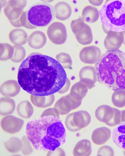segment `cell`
<instances>
[{
	"mask_svg": "<svg viewBox=\"0 0 125 156\" xmlns=\"http://www.w3.org/2000/svg\"><path fill=\"white\" fill-rule=\"evenodd\" d=\"M15 51L11 60L15 62L19 63L22 61L26 57V52L24 48L22 46L15 45Z\"/></svg>",
	"mask_w": 125,
	"mask_h": 156,
	"instance_id": "30",
	"label": "cell"
},
{
	"mask_svg": "<svg viewBox=\"0 0 125 156\" xmlns=\"http://www.w3.org/2000/svg\"><path fill=\"white\" fill-rule=\"evenodd\" d=\"M32 102L36 106L41 108H45L51 106L53 103L55 97L53 94L44 97L31 96Z\"/></svg>",
	"mask_w": 125,
	"mask_h": 156,
	"instance_id": "24",
	"label": "cell"
},
{
	"mask_svg": "<svg viewBox=\"0 0 125 156\" xmlns=\"http://www.w3.org/2000/svg\"><path fill=\"white\" fill-rule=\"evenodd\" d=\"M123 153H124V154L125 155V151H124Z\"/></svg>",
	"mask_w": 125,
	"mask_h": 156,
	"instance_id": "39",
	"label": "cell"
},
{
	"mask_svg": "<svg viewBox=\"0 0 125 156\" xmlns=\"http://www.w3.org/2000/svg\"><path fill=\"white\" fill-rule=\"evenodd\" d=\"M88 89L87 86L80 80L72 86L70 94L75 99L82 100L86 96Z\"/></svg>",
	"mask_w": 125,
	"mask_h": 156,
	"instance_id": "22",
	"label": "cell"
},
{
	"mask_svg": "<svg viewBox=\"0 0 125 156\" xmlns=\"http://www.w3.org/2000/svg\"><path fill=\"white\" fill-rule=\"evenodd\" d=\"M82 16L84 21L88 23H93L98 19L99 12L97 8L94 6H87L83 9Z\"/></svg>",
	"mask_w": 125,
	"mask_h": 156,
	"instance_id": "23",
	"label": "cell"
},
{
	"mask_svg": "<svg viewBox=\"0 0 125 156\" xmlns=\"http://www.w3.org/2000/svg\"><path fill=\"white\" fill-rule=\"evenodd\" d=\"M98 81L111 90H125V53L108 51L95 64Z\"/></svg>",
	"mask_w": 125,
	"mask_h": 156,
	"instance_id": "3",
	"label": "cell"
},
{
	"mask_svg": "<svg viewBox=\"0 0 125 156\" xmlns=\"http://www.w3.org/2000/svg\"><path fill=\"white\" fill-rule=\"evenodd\" d=\"M2 126L5 131L9 133L10 128H11L10 133H13L18 132L22 126L18 125H22L23 120L16 118L14 116H9L5 117L2 121Z\"/></svg>",
	"mask_w": 125,
	"mask_h": 156,
	"instance_id": "14",
	"label": "cell"
},
{
	"mask_svg": "<svg viewBox=\"0 0 125 156\" xmlns=\"http://www.w3.org/2000/svg\"><path fill=\"white\" fill-rule=\"evenodd\" d=\"M112 101L116 107L122 108L125 106V90L119 89L115 91L112 96Z\"/></svg>",
	"mask_w": 125,
	"mask_h": 156,
	"instance_id": "27",
	"label": "cell"
},
{
	"mask_svg": "<svg viewBox=\"0 0 125 156\" xmlns=\"http://www.w3.org/2000/svg\"><path fill=\"white\" fill-rule=\"evenodd\" d=\"M71 27L79 43L87 45L92 43L93 37L91 29L82 18L73 20L71 23Z\"/></svg>",
	"mask_w": 125,
	"mask_h": 156,
	"instance_id": "6",
	"label": "cell"
},
{
	"mask_svg": "<svg viewBox=\"0 0 125 156\" xmlns=\"http://www.w3.org/2000/svg\"><path fill=\"white\" fill-rule=\"evenodd\" d=\"M18 82L32 95L44 97L58 92L67 77L62 65L56 60L39 53H33L22 62L18 73Z\"/></svg>",
	"mask_w": 125,
	"mask_h": 156,
	"instance_id": "1",
	"label": "cell"
},
{
	"mask_svg": "<svg viewBox=\"0 0 125 156\" xmlns=\"http://www.w3.org/2000/svg\"><path fill=\"white\" fill-rule=\"evenodd\" d=\"M56 59L64 69L70 68L72 66V58L68 54L64 53H59L56 55Z\"/></svg>",
	"mask_w": 125,
	"mask_h": 156,
	"instance_id": "29",
	"label": "cell"
},
{
	"mask_svg": "<svg viewBox=\"0 0 125 156\" xmlns=\"http://www.w3.org/2000/svg\"><path fill=\"white\" fill-rule=\"evenodd\" d=\"M0 112L3 115H6L13 112L16 108L15 101L9 98H3L1 99Z\"/></svg>",
	"mask_w": 125,
	"mask_h": 156,
	"instance_id": "25",
	"label": "cell"
},
{
	"mask_svg": "<svg viewBox=\"0 0 125 156\" xmlns=\"http://www.w3.org/2000/svg\"><path fill=\"white\" fill-rule=\"evenodd\" d=\"M123 36V44L125 45V30L122 32Z\"/></svg>",
	"mask_w": 125,
	"mask_h": 156,
	"instance_id": "38",
	"label": "cell"
},
{
	"mask_svg": "<svg viewBox=\"0 0 125 156\" xmlns=\"http://www.w3.org/2000/svg\"><path fill=\"white\" fill-rule=\"evenodd\" d=\"M56 18L59 20L65 21L71 16L72 10L70 5L64 2L57 3L54 8Z\"/></svg>",
	"mask_w": 125,
	"mask_h": 156,
	"instance_id": "18",
	"label": "cell"
},
{
	"mask_svg": "<svg viewBox=\"0 0 125 156\" xmlns=\"http://www.w3.org/2000/svg\"><path fill=\"white\" fill-rule=\"evenodd\" d=\"M66 125L70 131L75 132L79 131V129L74 124L73 121L72 113L68 115L66 121Z\"/></svg>",
	"mask_w": 125,
	"mask_h": 156,
	"instance_id": "33",
	"label": "cell"
},
{
	"mask_svg": "<svg viewBox=\"0 0 125 156\" xmlns=\"http://www.w3.org/2000/svg\"><path fill=\"white\" fill-rule=\"evenodd\" d=\"M102 23L109 30L116 32L125 30V2L107 1L99 11Z\"/></svg>",
	"mask_w": 125,
	"mask_h": 156,
	"instance_id": "4",
	"label": "cell"
},
{
	"mask_svg": "<svg viewBox=\"0 0 125 156\" xmlns=\"http://www.w3.org/2000/svg\"><path fill=\"white\" fill-rule=\"evenodd\" d=\"M59 113L58 110L55 108H51L47 109L43 112L41 116H45L53 115L58 116Z\"/></svg>",
	"mask_w": 125,
	"mask_h": 156,
	"instance_id": "34",
	"label": "cell"
},
{
	"mask_svg": "<svg viewBox=\"0 0 125 156\" xmlns=\"http://www.w3.org/2000/svg\"><path fill=\"white\" fill-rule=\"evenodd\" d=\"M111 136L110 129L106 127H102L95 130L92 134V139L95 144L102 145L109 139Z\"/></svg>",
	"mask_w": 125,
	"mask_h": 156,
	"instance_id": "15",
	"label": "cell"
},
{
	"mask_svg": "<svg viewBox=\"0 0 125 156\" xmlns=\"http://www.w3.org/2000/svg\"><path fill=\"white\" fill-rule=\"evenodd\" d=\"M14 51L13 47L7 44H1V60L4 61L11 59Z\"/></svg>",
	"mask_w": 125,
	"mask_h": 156,
	"instance_id": "28",
	"label": "cell"
},
{
	"mask_svg": "<svg viewBox=\"0 0 125 156\" xmlns=\"http://www.w3.org/2000/svg\"><path fill=\"white\" fill-rule=\"evenodd\" d=\"M102 56L101 50L95 46L84 48L80 51L79 57L81 61L85 64H96Z\"/></svg>",
	"mask_w": 125,
	"mask_h": 156,
	"instance_id": "9",
	"label": "cell"
},
{
	"mask_svg": "<svg viewBox=\"0 0 125 156\" xmlns=\"http://www.w3.org/2000/svg\"><path fill=\"white\" fill-rule=\"evenodd\" d=\"M98 155V156H114V150L110 147L105 146L100 148L99 149Z\"/></svg>",
	"mask_w": 125,
	"mask_h": 156,
	"instance_id": "32",
	"label": "cell"
},
{
	"mask_svg": "<svg viewBox=\"0 0 125 156\" xmlns=\"http://www.w3.org/2000/svg\"><path fill=\"white\" fill-rule=\"evenodd\" d=\"M47 42L45 34L39 31H35L30 36L28 40V44L31 48L36 49L43 47Z\"/></svg>",
	"mask_w": 125,
	"mask_h": 156,
	"instance_id": "16",
	"label": "cell"
},
{
	"mask_svg": "<svg viewBox=\"0 0 125 156\" xmlns=\"http://www.w3.org/2000/svg\"><path fill=\"white\" fill-rule=\"evenodd\" d=\"M112 138L116 146L125 151V122H121L114 129Z\"/></svg>",
	"mask_w": 125,
	"mask_h": 156,
	"instance_id": "12",
	"label": "cell"
},
{
	"mask_svg": "<svg viewBox=\"0 0 125 156\" xmlns=\"http://www.w3.org/2000/svg\"><path fill=\"white\" fill-rule=\"evenodd\" d=\"M92 151L90 141L87 139H83L78 142L75 146L73 154L74 156H89Z\"/></svg>",
	"mask_w": 125,
	"mask_h": 156,
	"instance_id": "21",
	"label": "cell"
},
{
	"mask_svg": "<svg viewBox=\"0 0 125 156\" xmlns=\"http://www.w3.org/2000/svg\"><path fill=\"white\" fill-rule=\"evenodd\" d=\"M20 87L16 80H8L2 85L1 93L2 95L6 97H14L19 93Z\"/></svg>",
	"mask_w": 125,
	"mask_h": 156,
	"instance_id": "13",
	"label": "cell"
},
{
	"mask_svg": "<svg viewBox=\"0 0 125 156\" xmlns=\"http://www.w3.org/2000/svg\"><path fill=\"white\" fill-rule=\"evenodd\" d=\"M70 82L67 78L66 82L64 86L58 92L60 94H64L66 92L69 90L70 86Z\"/></svg>",
	"mask_w": 125,
	"mask_h": 156,
	"instance_id": "35",
	"label": "cell"
},
{
	"mask_svg": "<svg viewBox=\"0 0 125 156\" xmlns=\"http://www.w3.org/2000/svg\"><path fill=\"white\" fill-rule=\"evenodd\" d=\"M9 37L11 42L16 46H21L28 41V35L23 30L16 29L12 30Z\"/></svg>",
	"mask_w": 125,
	"mask_h": 156,
	"instance_id": "20",
	"label": "cell"
},
{
	"mask_svg": "<svg viewBox=\"0 0 125 156\" xmlns=\"http://www.w3.org/2000/svg\"><path fill=\"white\" fill-rule=\"evenodd\" d=\"M114 114L113 118L106 124L109 126H114L118 125L121 122V112L119 109L114 108Z\"/></svg>",
	"mask_w": 125,
	"mask_h": 156,
	"instance_id": "31",
	"label": "cell"
},
{
	"mask_svg": "<svg viewBox=\"0 0 125 156\" xmlns=\"http://www.w3.org/2000/svg\"><path fill=\"white\" fill-rule=\"evenodd\" d=\"M80 81L91 89L94 87L98 81L96 69L92 66H86L82 68L79 73Z\"/></svg>",
	"mask_w": 125,
	"mask_h": 156,
	"instance_id": "11",
	"label": "cell"
},
{
	"mask_svg": "<svg viewBox=\"0 0 125 156\" xmlns=\"http://www.w3.org/2000/svg\"><path fill=\"white\" fill-rule=\"evenodd\" d=\"M103 1H89V2L95 6H99L103 2Z\"/></svg>",
	"mask_w": 125,
	"mask_h": 156,
	"instance_id": "36",
	"label": "cell"
},
{
	"mask_svg": "<svg viewBox=\"0 0 125 156\" xmlns=\"http://www.w3.org/2000/svg\"><path fill=\"white\" fill-rule=\"evenodd\" d=\"M72 114L74 124L79 130L88 126L91 122V116L89 113L85 111H80Z\"/></svg>",
	"mask_w": 125,
	"mask_h": 156,
	"instance_id": "19",
	"label": "cell"
},
{
	"mask_svg": "<svg viewBox=\"0 0 125 156\" xmlns=\"http://www.w3.org/2000/svg\"><path fill=\"white\" fill-rule=\"evenodd\" d=\"M107 35L104 41V46L108 51L118 50L123 44V36L122 32H116L106 30Z\"/></svg>",
	"mask_w": 125,
	"mask_h": 156,
	"instance_id": "10",
	"label": "cell"
},
{
	"mask_svg": "<svg viewBox=\"0 0 125 156\" xmlns=\"http://www.w3.org/2000/svg\"><path fill=\"white\" fill-rule=\"evenodd\" d=\"M82 102V100L75 99L69 94L58 100L55 107L58 110L60 115L66 114L72 110L79 107Z\"/></svg>",
	"mask_w": 125,
	"mask_h": 156,
	"instance_id": "8",
	"label": "cell"
},
{
	"mask_svg": "<svg viewBox=\"0 0 125 156\" xmlns=\"http://www.w3.org/2000/svg\"><path fill=\"white\" fill-rule=\"evenodd\" d=\"M55 15L54 9L52 5L38 3L23 13L20 18V23L22 27L29 29L44 27L53 21Z\"/></svg>",
	"mask_w": 125,
	"mask_h": 156,
	"instance_id": "5",
	"label": "cell"
},
{
	"mask_svg": "<svg viewBox=\"0 0 125 156\" xmlns=\"http://www.w3.org/2000/svg\"><path fill=\"white\" fill-rule=\"evenodd\" d=\"M26 134L34 148L39 151L53 152L66 142V129L57 116H41L29 122Z\"/></svg>",
	"mask_w": 125,
	"mask_h": 156,
	"instance_id": "2",
	"label": "cell"
},
{
	"mask_svg": "<svg viewBox=\"0 0 125 156\" xmlns=\"http://www.w3.org/2000/svg\"><path fill=\"white\" fill-rule=\"evenodd\" d=\"M114 114V108L106 105H102L98 107L95 112V116L97 119L105 124L112 119Z\"/></svg>",
	"mask_w": 125,
	"mask_h": 156,
	"instance_id": "17",
	"label": "cell"
},
{
	"mask_svg": "<svg viewBox=\"0 0 125 156\" xmlns=\"http://www.w3.org/2000/svg\"><path fill=\"white\" fill-rule=\"evenodd\" d=\"M17 112L22 118L27 119L32 115L34 112V108L29 101H24L18 105Z\"/></svg>",
	"mask_w": 125,
	"mask_h": 156,
	"instance_id": "26",
	"label": "cell"
},
{
	"mask_svg": "<svg viewBox=\"0 0 125 156\" xmlns=\"http://www.w3.org/2000/svg\"><path fill=\"white\" fill-rule=\"evenodd\" d=\"M121 122H125V110L121 111Z\"/></svg>",
	"mask_w": 125,
	"mask_h": 156,
	"instance_id": "37",
	"label": "cell"
},
{
	"mask_svg": "<svg viewBox=\"0 0 125 156\" xmlns=\"http://www.w3.org/2000/svg\"><path fill=\"white\" fill-rule=\"evenodd\" d=\"M47 34L49 40L57 45L64 44L67 37L65 25L59 22H55L50 25L48 29Z\"/></svg>",
	"mask_w": 125,
	"mask_h": 156,
	"instance_id": "7",
	"label": "cell"
}]
</instances>
